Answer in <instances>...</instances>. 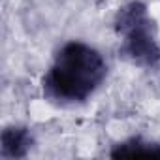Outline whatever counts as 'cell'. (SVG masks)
Wrapping results in <instances>:
<instances>
[{"mask_svg": "<svg viewBox=\"0 0 160 160\" xmlns=\"http://www.w3.org/2000/svg\"><path fill=\"white\" fill-rule=\"evenodd\" d=\"M119 36V53L124 60L139 68H154L160 62L158 30L141 0L122 4L113 19Z\"/></svg>", "mask_w": 160, "mask_h": 160, "instance_id": "2", "label": "cell"}, {"mask_svg": "<svg viewBox=\"0 0 160 160\" xmlns=\"http://www.w3.org/2000/svg\"><path fill=\"white\" fill-rule=\"evenodd\" d=\"M108 62L104 55L81 40L62 43L42 77V94L55 106L85 104L106 81Z\"/></svg>", "mask_w": 160, "mask_h": 160, "instance_id": "1", "label": "cell"}, {"mask_svg": "<svg viewBox=\"0 0 160 160\" xmlns=\"http://www.w3.org/2000/svg\"><path fill=\"white\" fill-rule=\"evenodd\" d=\"M34 145L32 132L23 124H10L2 130L0 136V156L4 160L25 158Z\"/></svg>", "mask_w": 160, "mask_h": 160, "instance_id": "3", "label": "cell"}, {"mask_svg": "<svg viewBox=\"0 0 160 160\" xmlns=\"http://www.w3.org/2000/svg\"><path fill=\"white\" fill-rule=\"evenodd\" d=\"M111 158H156L160 160V143L147 141L139 136L119 141L109 151Z\"/></svg>", "mask_w": 160, "mask_h": 160, "instance_id": "4", "label": "cell"}]
</instances>
